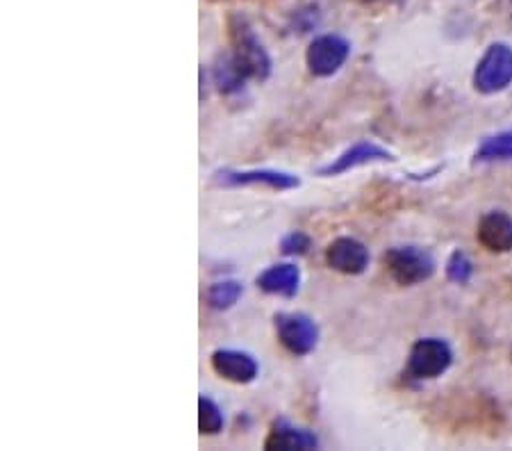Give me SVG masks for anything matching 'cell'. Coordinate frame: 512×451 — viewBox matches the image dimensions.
<instances>
[{"label":"cell","mask_w":512,"mask_h":451,"mask_svg":"<svg viewBox=\"0 0 512 451\" xmlns=\"http://www.w3.org/2000/svg\"><path fill=\"white\" fill-rule=\"evenodd\" d=\"M310 246L312 240L303 231H292L280 240V251H283L285 256H305V253L310 251Z\"/></svg>","instance_id":"cell-19"},{"label":"cell","mask_w":512,"mask_h":451,"mask_svg":"<svg viewBox=\"0 0 512 451\" xmlns=\"http://www.w3.org/2000/svg\"><path fill=\"white\" fill-rule=\"evenodd\" d=\"M217 183L226 187H269L276 192H287L301 187V178L280 169H224L217 171Z\"/></svg>","instance_id":"cell-7"},{"label":"cell","mask_w":512,"mask_h":451,"mask_svg":"<svg viewBox=\"0 0 512 451\" xmlns=\"http://www.w3.org/2000/svg\"><path fill=\"white\" fill-rule=\"evenodd\" d=\"M476 240L483 249L492 253H510L512 251V217L508 212L492 210L478 221Z\"/></svg>","instance_id":"cell-11"},{"label":"cell","mask_w":512,"mask_h":451,"mask_svg":"<svg viewBox=\"0 0 512 451\" xmlns=\"http://www.w3.org/2000/svg\"><path fill=\"white\" fill-rule=\"evenodd\" d=\"M453 363V351L447 340L421 338L412 344L408 356V374L419 381H433L447 374Z\"/></svg>","instance_id":"cell-3"},{"label":"cell","mask_w":512,"mask_h":451,"mask_svg":"<svg viewBox=\"0 0 512 451\" xmlns=\"http://www.w3.org/2000/svg\"><path fill=\"white\" fill-rule=\"evenodd\" d=\"M212 369L217 372L221 379H226L230 383L237 385H246L253 383L260 374V365L249 351H239V349H217L210 358Z\"/></svg>","instance_id":"cell-10"},{"label":"cell","mask_w":512,"mask_h":451,"mask_svg":"<svg viewBox=\"0 0 512 451\" xmlns=\"http://www.w3.org/2000/svg\"><path fill=\"white\" fill-rule=\"evenodd\" d=\"M371 162H394V155L385 149V146L369 142V139H362V142L353 144L346 149L344 153L337 155L333 162H328L326 167L319 169L321 176H340L346 174V171L365 167V164Z\"/></svg>","instance_id":"cell-9"},{"label":"cell","mask_w":512,"mask_h":451,"mask_svg":"<svg viewBox=\"0 0 512 451\" xmlns=\"http://www.w3.org/2000/svg\"><path fill=\"white\" fill-rule=\"evenodd\" d=\"M383 265L399 285H419L435 274V260L419 246H392L385 251Z\"/></svg>","instance_id":"cell-2"},{"label":"cell","mask_w":512,"mask_h":451,"mask_svg":"<svg viewBox=\"0 0 512 451\" xmlns=\"http://www.w3.org/2000/svg\"><path fill=\"white\" fill-rule=\"evenodd\" d=\"M474 160L476 162L512 160V130H506V133L487 137L485 142L478 146Z\"/></svg>","instance_id":"cell-14"},{"label":"cell","mask_w":512,"mask_h":451,"mask_svg":"<svg viewBox=\"0 0 512 451\" xmlns=\"http://www.w3.org/2000/svg\"><path fill=\"white\" fill-rule=\"evenodd\" d=\"M244 294V285L239 281H219L208 287V294H205V301L214 310H228L233 308Z\"/></svg>","instance_id":"cell-16"},{"label":"cell","mask_w":512,"mask_h":451,"mask_svg":"<svg viewBox=\"0 0 512 451\" xmlns=\"http://www.w3.org/2000/svg\"><path fill=\"white\" fill-rule=\"evenodd\" d=\"M258 287L262 292L274 294V297L294 299L301 287V269L292 265V262L271 265L258 276Z\"/></svg>","instance_id":"cell-13"},{"label":"cell","mask_w":512,"mask_h":451,"mask_svg":"<svg viewBox=\"0 0 512 451\" xmlns=\"http://www.w3.org/2000/svg\"><path fill=\"white\" fill-rule=\"evenodd\" d=\"M230 35V57H233L235 67L242 71L246 80L264 82L271 76V57L264 51L262 41L255 37L253 28L244 16H230L228 21Z\"/></svg>","instance_id":"cell-1"},{"label":"cell","mask_w":512,"mask_h":451,"mask_svg":"<svg viewBox=\"0 0 512 451\" xmlns=\"http://www.w3.org/2000/svg\"><path fill=\"white\" fill-rule=\"evenodd\" d=\"M319 438L308 429L292 424L285 417H280L271 424L269 436L264 440V449H280V451H296V449H317Z\"/></svg>","instance_id":"cell-12"},{"label":"cell","mask_w":512,"mask_h":451,"mask_svg":"<svg viewBox=\"0 0 512 451\" xmlns=\"http://www.w3.org/2000/svg\"><path fill=\"white\" fill-rule=\"evenodd\" d=\"M278 340L292 356H308L319 344V326L305 313H278L274 317Z\"/></svg>","instance_id":"cell-5"},{"label":"cell","mask_w":512,"mask_h":451,"mask_svg":"<svg viewBox=\"0 0 512 451\" xmlns=\"http://www.w3.org/2000/svg\"><path fill=\"white\" fill-rule=\"evenodd\" d=\"M226 417L224 410L210 397L201 395L198 399V429H201L203 436H217V433L224 431Z\"/></svg>","instance_id":"cell-15"},{"label":"cell","mask_w":512,"mask_h":451,"mask_svg":"<svg viewBox=\"0 0 512 451\" xmlns=\"http://www.w3.org/2000/svg\"><path fill=\"white\" fill-rule=\"evenodd\" d=\"M369 249L355 237H337L328 244L326 249V262L330 269L340 272L344 276H360L367 272L369 267Z\"/></svg>","instance_id":"cell-8"},{"label":"cell","mask_w":512,"mask_h":451,"mask_svg":"<svg viewBox=\"0 0 512 451\" xmlns=\"http://www.w3.org/2000/svg\"><path fill=\"white\" fill-rule=\"evenodd\" d=\"M447 276L449 281L458 283V285H467L474 276V262L469 260L465 251H453L451 258L447 262Z\"/></svg>","instance_id":"cell-18"},{"label":"cell","mask_w":512,"mask_h":451,"mask_svg":"<svg viewBox=\"0 0 512 451\" xmlns=\"http://www.w3.org/2000/svg\"><path fill=\"white\" fill-rule=\"evenodd\" d=\"M512 85V48L492 44L478 60L474 71V87L481 94H499Z\"/></svg>","instance_id":"cell-4"},{"label":"cell","mask_w":512,"mask_h":451,"mask_svg":"<svg viewBox=\"0 0 512 451\" xmlns=\"http://www.w3.org/2000/svg\"><path fill=\"white\" fill-rule=\"evenodd\" d=\"M214 82H217L221 94H235V92H242L246 78L242 76V71L235 67L233 57L224 55L217 67H214Z\"/></svg>","instance_id":"cell-17"},{"label":"cell","mask_w":512,"mask_h":451,"mask_svg":"<svg viewBox=\"0 0 512 451\" xmlns=\"http://www.w3.org/2000/svg\"><path fill=\"white\" fill-rule=\"evenodd\" d=\"M351 55V44L342 35H319L305 51L308 71L317 78H330L340 71Z\"/></svg>","instance_id":"cell-6"}]
</instances>
